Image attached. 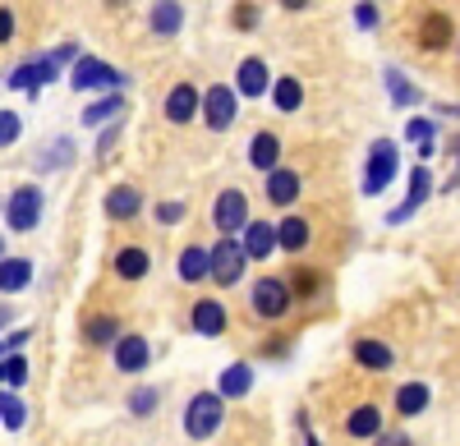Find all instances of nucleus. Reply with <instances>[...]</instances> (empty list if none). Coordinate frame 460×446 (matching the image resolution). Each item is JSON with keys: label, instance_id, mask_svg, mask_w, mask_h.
I'll return each mask as SVG.
<instances>
[{"label": "nucleus", "instance_id": "nucleus-1", "mask_svg": "<svg viewBox=\"0 0 460 446\" xmlns=\"http://www.w3.org/2000/svg\"><path fill=\"white\" fill-rule=\"evenodd\" d=\"M226 428V400L217 391H194L184 405V437L189 442H212Z\"/></svg>", "mask_w": 460, "mask_h": 446}, {"label": "nucleus", "instance_id": "nucleus-2", "mask_svg": "<svg viewBox=\"0 0 460 446\" xmlns=\"http://www.w3.org/2000/svg\"><path fill=\"white\" fill-rule=\"evenodd\" d=\"M249 304L262 322H281L290 309H295V294L286 285V276H258L253 290H249Z\"/></svg>", "mask_w": 460, "mask_h": 446}, {"label": "nucleus", "instance_id": "nucleus-3", "mask_svg": "<svg viewBox=\"0 0 460 446\" xmlns=\"http://www.w3.org/2000/svg\"><path fill=\"white\" fill-rule=\"evenodd\" d=\"M42 207H47V194L37 189V184H19V189L5 198V226H10L14 235L37 231V221H42Z\"/></svg>", "mask_w": 460, "mask_h": 446}, {"label": "nucleus", "instance_id": "nucleus-4", "mask_svg": "<svg viewBox=\"0 0 460 446\" xmlns=\"http://www.w3.org/2000/svg\"><path fill=\"white\" fill-rule=\"evenodd\" d=\"M60 79V65H56V56L51 51H42V56H28V60H19L14 69H10V88L14 92H28V97H37L47 83H56Z\"/></svg>", "mask_w": 460, "mask_h": 446}, {"label": "nucleus", "instance_id": "nucleus-5", "mask_svg": "<svg viewBox=\"0 0 460 446\" xmlns=\"http://www.w3.org/2000/svg\"><path fill=\"white\" fill-rule=\"evenodd\" d=\"M208 253H212V272H208V281H212V285H240V276H244V267H249L244 244H240L235 235H221Z\"/></svg>", "mask_w": 460, "mask_h": 446}, {"label": "nucleus", "instance_id": "nucleus-6", "mask_svg": "<svg viewBox=\"0 0 460 446\" xmlns=\"http://www.w3.org/2000/svg\"><path fill=\"white\" fill-rule=\"evenodd\" d=\"M69 88L74 92H102V88H125V74L120 69H111L106 60H97V56H79L74 60V69H69Z\"/></svg>", "mask_w": 460, "mask_h": 446}, {"label": "nucleus", "instance_id": "nucleus-7", "mask_svg": "<svg viewBox=\"0 0 460 446\" xmlns=\"http://www.w3.org/2000/svg\"><path fill=\"white\" fill-rule=\"evenodd\" d=\"M396 162H401L396 143H392V138H377V143L368 147V166H364V194H382V189H387V184L396 179Z\"/></svg>", "mask_w": 460, "mask_h": 446}, {"label": "nucleus", "instance_id": "nucleus-8", "mask_svg": "<svg viewBox=\"0 0 460 446\" xmlns=\"http://www.w3.org/2000/svg\"><path fill=\"white\" fill-rule=\"evenodd\" d=\"M212 226L221 235H240L249 226V194L244 189H221L212 203Z\"/></svg>", "mask_w": 460, "mask_h": 446}, {"label": "nucleus", "instance_id": "nucleus-9", "mask_svg": "<svg viewBox=\"0 0 460 446\" xmlns=\"http://www.w3.org/2000/svg\"><path fill=\"white\" fill-rule=\"evenodd\" d=\"M203 120H208V129H217V134H226L230 125H235V110H240V92L235 88H226V83H212L208 92H203Z\"/></svg>", "mask_w": 460, "mask_h": 446}, {"label": "nucleus", "instance_id": "nucleus-10", "mask_svg": "<svg viewBox=\"0 0 460 446\" xmlns=\"http://www.w3.org/2000/svg\"><path fill=\"white\" fill-rule=\"evenodd\" d=\"M111 363L120 368V373L138 378L143 368L152 363V345H147V337H138V331H120V341L111 345Z\"/></svg>", "mask_w": 460, "mask_h": 446}, {"label": "nucleus", "instance_id": "nucleus-11", "mask_svg": "<svg viewBox=\"0 0 460 446\" xmlns=\"http://www.w3.org/2000/svg\"><path fill=\"white\" fill-rule=\"evenodd\" d=\"M189 327H194L199 337L217 341V337H226V327H230V313H226V304H221V300H199L194 309H189Z\"/></svg>", "mask_w": 460, "mask_h": 446}, {"label": "nucleus", "instance_id": "nucleus-12", "mask_svg": "<svg viewBox=\"0 0 460 446\" xmlns=\"http://www.w3.org/2000/svg\"><path fill=\"white\" fill-rule=\"evenodd\" d=\"M199 106H203V92H199L194 83H175V88L166 92V101H162V110H166L171 125H189V120L199 116Z\"/></svg>", "mask_w": 460, "mask_h": 446}, {"label": "nucleus", "instance_id": "nucleus-13", "mask_svg": "<svg viewBox=\"0 0 460 446\" xmlns=\"http://www.w3.org/2000/svg\"><path fill=\"white\" fill-rule=\"evenodd\" d=\"M244 240V258H249V263H262V258H272L277 253V226H272V221H253L249 216V226L240 231Z\"/></svg>", "mask_w": 460, "mask_h": 446}, {"label": "nucleus", "instance_id": "nucleus-14", "mask_svg": "<svg viewBox=\"0 0 460 446\" xmlns=\"http://www.w3.org/2000/svg\"><path fill=\"white\" fill-rule=\"evenodd\" d=\"M429 194H433V175H429V166H414L410 171V194H405V203L396 207V212H387V221L396 226V221H410L419 207L429 203Z\"/></svg>", "mask_w": 460, "mask_h": 446}, {"label": "nucleus", "instance_id": "nucleus-15", "mask_svg": "<svg viewBox=\"0 0 460 446\" xmlns=\"http://www.w3.org/2000/svg\"><path fill=\"white\" fill-rule=\"evenodd\" d=\"M102 207H106L111 221H134L143 212V189H138V184H111Z\"/></svg>", "mask_w": 460, "mask_h": 446}, {"label": "nucleus", "instance_id": "nucleus-16", "mask_svg": "<svg viewBox=\"0 0 460 446\" xmlns=\"http://www.w3.org/2000/svg\"><path fill=\"white\" fill-rule=\"evenodd\" d=\"M451 37H456L451 14L433 10V14L419 19V47H424V51H447V47H451Z\"/></svg>", "mask_w": 460, "mask_h": 446}, {"label": "nucleus", "instance_id": "nucleus-17", "mask_svg": "<svg viewBox=\"0 0 460 446\" xmlns=\"http://www.w3.org/2000/svg\"><path fill=\"white\" fill-rule=\"evenodd\" d=\"M350 354H355L359 368H368V373H387V368L396 363V350H392L387 341H373V337H359V341L350 345Z\"/></svg>", "mask_w": 460, "mask_h": 446}, {"label": "nucleus", "instance_id": "nucleus-18", "mask_svg": "<svg viewBox=\"0 0 460 446\" xmlns=\"http://www.w3.org/2000/svg\"><path fill=\"white\" fill-rule=\"evenodd\" d=\"M111 272L120 276V281H143V276L152 272V253H147L143 244H120V253H115Z\"/></svg>", "mask_w": 460, "mask_h": 446}, {"label": "nucleus", "instance_id": "nucleus-19", "mask_svg": "<svg viewBox=\"0 0 460 446\" xmlns=\"http://www.w3.org/2000/svg\"><path fill=\"white\" fill-rule=\"evenodd\" d=\"M249 166L262 171V175L281 166V138H277L272 129H258V134L249 138Z\"/></svg>", "mask_w": 460, "mask_h": 446}, {"label": "nucleus", "instance_id": "nucleus-20", "mask_svg": "<svg viewBox=\"0 0 460 446\" xmlns=\"http://www.w3.org/2000/svg\"><path fill=\"white\" fill-rule=\"evenodd\" d=\"M267 203H272V207L299 203V171H290V166L267 171Z\"/></svg>", "mask_w": 460, "mask_h": 446}, {"label": "nucleus", "instance_id": "nucleus-21", "mask_svg": "<svg viewBox=\"0 0 460 446\" xmlns=\"http://www.w3.org/2000/svg\"><path fill=\"white\" fill-rule=\"evenodd\" d=\"M253 391V368L240 359V363H230V368H221V378H217V396L221 400H244Z\"/></svg>", "mask_w": 460, "mask_h": 446}, {"label": "nucleus", "instance_id": "nucleus-22", "mask_svg": "<svg viewBox=\"0 0 460 446\" xmlns=\"http://www.w3.org/2000/svg\"><path fill=\"white\" fill-rule=\"evenodd\" d=\"M267 88H272V79H267V65H262L258 56L240 60V69H235V92L253 101V97H262Z\"/></svg>", "mask_w": 460, "mask_h": 446}, {"label": "nucleus", "instance_id": "nucleus-23", "mask_svg": "<svg viewBox=\"0 0 460 446\" xmlns=\"http://www.w3.org/2000/svg\"><path fill=\"white\" fill-rule=\"evenodd\" d=\"M84 341L93 345V350H111L115 341H120V318H115V313H88L84 318Z\"/></svg>", "mask_w": 460, "mask_h": 446}, {"label": "nucleus", "instance_id": "nucleus-24", "mask_svg": "<svg viewBox=\"0 0 460 446\" xmlns=\"http://www.w3.org/2000/svg\"><path fill=\"white\" fill-rule=\"evenodd\" d=\"M180 281L184 285H199V281H208V272H212V253H208V244H184V253H180Z\"/></svg>", "mask_w": 460, "mask_h": 446}, {"label": "nucleus", "instance_id": "nucleus-25", "mask_svg": "<svg viewBox=\"0 0 460 446\" xmlns=\"http://www.w3.org/2000/svg\"><path fill=\"white\" fill-rule=\"evenodd\" d=\"M147 28L157 37H175L184 28V5H180V0H157L152 14H147Z\"/></svg>", "mask_w": 460, "mask_h": 446}, {"label": "nucleus", "instance_id": "nucleus-26", "mask_svg": "<svg viewBox=\"0 0 460 446\" xmlns=\"http://www.w3.org/2000/svg\"><path fill=\"white\" fill-rule=\"evenodd\" d=\"M309 240H314V226L304 216H286L281 226H277V249H286V253H304V249H309Z\"/></svg>", "mask_w": 460, "mask_h": 446}, {"label": "nucleus", "instance_id": "nucleus-27", "mask_svg": "<svg viewBox=\"0 0 460 446\" xmlns=\"http://www.w3.org/2000/svg\"><path fill=\"white\" fill-rule=\"evenodd\" d=\"M429 405H433V391H429V382H405V387L396 391V415H401V419L424 415Z\"/></svg>", "mask_w": 460, "mask_h": 446}, {"label": "nucleus", "instance_id": "nucleus-28", "mask_svg": "<svg viewBox=\"0 0 460 446\" xmlns=\"http://www.w3.org/2000/svg\"><path fill=\"white\" fill-rule=\"evenodd\" d=\"M32 285V263L28 258H0V294H19Z\"/></svg>", "mask_w": 460, "mask_h": 446}, {"label": "nucleus", "instance_id": "nucleus-29", "mask_svg": "<svg viewBox=\"0 0 460 446\" xmlns=\"http://www.w3.org/2000/svg\"><path fill=\"white\" fill-rule=\"evenodd\" d=\"M115 116H125V92H106V97H97L93 106H84V125H88V129L111 125Z\"/></svg>", "mask_w": 460, "mask_h": 446}, {"label": "nucleus", "instance_id": "nucleus-30", "mask_svg": "<svg viewBox=\"0 0 460 446\" xmlns=\"http://www.w3.org/2000/svg\"><path fill=\"white\" fill-rule=\"evenodd\" d=\"M345 433H350L355 442L359 437H377L382 433V410L377 405H355V410L345 415Z\"/></svg>", "mask_w": 460, "mask_h": 446}, {"label": "nucleus", "instance_id": "nucleus-31", "mask_svg": "<svg viewBox=\"0 0 460 446\" xmlns=\"http://www.w3.org/2000/svg\"><path fill=\"white\" fill-rule=\"evenodd\" d=\"M267 92H272V106H277V110H286V116H290V110H299V106H304V83L295 79V74H286V79H277V83L267 88Z\"/></svg>", "mask_w": 460, "mask_h": 446}, {"label": "nucleus", "instance_id": "nucleus-32", "mask_svg": "<svg viewBox=\"0 0 460 446\" xmlns=\"http://www.w3.org/2000/svg\"><path fill=\"white\" fill-rule=\"evenodd\" d=\"M286 285H290V294L295 300H314V294H323V272L318 267H295L290 276H286Z\"/></svg>", "mask_w": 460, "mask_h": 446}, {"label": "nucleus", "instance_id": "nucleus-33", "mask_svg": "<svg viewBox=\"0 0 460 446\" xmlns=\"http://www.w3.org/2000/svg\"><path fill=\"white\" fill-rule=\"evenodd\" d=\"M0 424H5L10 433H19L28 424V405L19 400V391H5L0 387Z\"/></svg>", "mask_w": 460, "mask_h": 446}, {"label": "nucleus", "instance_id": "nucleus-34", "mask_svg": "<svg viewBox=\"0 0 460 446\" xmlns=\"http://www.w3.org/2000/svg\"><path fill=\"white\" fill-rule=\"evenodd\" d=\"M157 405H162V391L157 387H134L129 400H125V410L134 419H152V415H157Z\"/></svg>", "mask_w": 460, "mask_h": 446}, {"label": "nucleus", "instance_id": "nucleus-35", "mask_svg": "<svg viewBox=\"0 0 460 446\" xmlns=\"http://www.w3.org/2000/svg\"><path fill=\"white\" fill-rule=\"evenodd\" d=\"M28 382V359L14 350V354H0V387L5 391H19Z\"/></svg>", "mask_w": 460, "mask_h": 446}, {"label": "nucleus", "instance_id": "nucleus-36", "mask_svg": "<svg viewBox=\"0 0 460 446\" xmlns=\"http://www.w3.org/2000/svg\"><path fill=\"white\" fill-rule=\"evenodd\" d=\"M387 92H392V101H396V106H414V101H419V88L405 79L401 69H387Z\"/></svg>", "mask_w": 460, "mask_h": 446}, {"label": "nucleus", "instance_id": "nucleus-37", "mask_svg": "<svg viewBox=\"0 0 460 446\" xmlns=\"http://www.w3.org/2000/svg\"><path fill=\"white\" fill-rule=\"evenodd\" d=\"M23 138V116L19 110H0V147H14Z\"/></svg>", "mask_w": 460, "mask_h": 446}, {"label": "nucleus", "instance_id": "nucleus-38", "mask_svg": "<svg viewBox=\"0 0 460 446\" xmlns=\"http://www.w3.org/2000/svg\"><path fill=\"white\" fill-rule=\"evenodd\" d=\"M69 157H74V143H69V138H56V143L47 147V157H42V171H56V166H69Z\"/></svg>", "mask_w": 460, "mask_h": 446}, {"label": "nucleus", "instance_id": "nucleus-39", "mask_svg": "<svg viewBox=\"0 0 460 446\" xmlns=\"http://www.w3.org/2000/svg\"><path fill=\"white\" fill-rule=\"evenodd\" d=\"M230 23H235L240 32L258 28V5H253V0H235V10H230Z\"/></svg>", "mask_w": 460, "mask_h": 446}, {"label": "nucleus", "instance_id": "nucleus-40", "mask_svg": "<svg viewBox=\"0 0 460 446\" xmlns=\"http://www.w3.org/2000/svg\"><path fill=\"white\" fill-rule=\"evenodd\" d=\"M184 203L180 198H166V203H157V221H162V226H180V221H184Z\"/></svg>", "mask_w": 460, "mask_h": 446}, {"label": "nucleus", "instance_id": "nucleus-41", "mask_svg": "<svg viewBox=\"0 0 460 446\" xmlns=\"http://www.w3.org/2000/svg\"><path fill=\"white\" fill-rule=\"evenodd\" d=\"M405 134H410V138H414L419 147H424V143H433V138H438V125L419 116V120H410V129H405Z\"/></svg>", "mask_w": 460, "mask_h": 446}, {"label": "nucleus", "instance_id": "nucleus-42", "mask_svg": "<svg viewBox=\"0 0 460 446\" xmlns=\"http://www.w3.org/2000/svg\"><path fill=\"white\" fill-rule=\"evenodd\" d=\"M14 32H19V19H14V10H10V5H0V47H5V42H14Z\"/></svg>", "mask_w": 460, "mask_h": 446}, {"label": "nucleus", "instance_id": "nucleus-43", "mask_svg": "<svg viewBox=\"0 0 460 446\" xmlns=\"http://www.w3.org/2000/svg\"><path fill=\"white\" fill-rule=\"evenodd\" d=\"M32 341V327H14L10 337H5V354H14V350H23Z\"/></svg>", "mask_w": 460, "mask_h": 446}, {"label": "nucleus", "instance_id": "nucleus-44", "mask_svg": "<svg viewBox=\"0 0 460 446\" xmlns=\"http://www.w3.org/2000/svg\"><path fill=\"white\" fill-rule=\"evenodd\" d=\"M373 446H414V442H410V433H401V428H396V433L382 428V433L373 437Z\"/></svg>", "mask_w": 460, "mask_h": 446}, {"label": "nucleus", "instance_id": "nucleus-45", "mask_svg": "<svg viewBox=\"0 0 460 446\" xmlns=\"http://www.w3.org/2000/svg\"><path fill=\"white\" fill-rule=\"evenodd\" d=\"M355 23H359V28H377V10H373V0L355 5Z\"/></svg>", "mask_w": 460, "mask_h": 446}, {"label": "nucleus", "instance_id": "nucleus-46", "mask_svg": "<svg viewBox=\"0 0 460 446\" xmlns=\"http://www.w3.org/2000/svg\"><path fill=\"white\" fill-rule=\"evenodd\" d=\"M115 138H120V125H106V134L97 138V157H106L111 147H115Z\"/></svg>", "mask_w": 460, "mask_h": 446}, {"label": "nucleus", "instance_id": "nucleus-47", "mask_svg": "<svg viewBox=\"0 0 460 446\" xmlns=\"http://www.w3.org/2000/svg\"><path fill=\"white\" fill-rule=\"evenodd\" d=\"M299 433H304V446H323V442L314 437V428H309V415H299Z\"/></svg>", "mask_w": 460, "mask_h": 446}, {"label": "nucleus", "instance_id": "nucleus-48", "mask_svg": "<svg viewBox=\"0 0 460 446\" xmlns=\"http://www.w3.org/2000/svg\"><path fill=\"white\" fill-rule=\"evenodd\" d=\"M314 0H281V10H309Z\"/></svg>", "mask_w": 460, "mask_h": 446}, {"label": "nucleus", "instance_id": "nucleus-49", "mask_svg": "<svg viewBox=\"0 0 460 446\" xmlns=\"http://www.w3.org/2000/svg\"><path fill=\"white\" fill-rule=\"evenodd\" d=\"M10 322H14V309H10V304H0V327H10Z\"/></svg>", "mask_w": 460, "mask_h": 446}, {"label": "nucleus", "instance_id": "nucleus-50", "mask_svg": "<svg viewBox=\"0 0 460 446\" xmlns=\"http://www.w3.org/2000/svg\"><path fill=\"white\" fill-rule=\"evenodd\" d=\"M0 258H5V235H0Z\"/></svg>", "mask_w": 460, "mask_h": 446}, {"label": "nucleus", "instance_id": "nucleus-51", "mask_svg": "<svg viewBox=\"0 0 460 446\" xmlns=\"http://www.w3.org/2000/svg\"><path fill=\"white\" fill-rule=\"evenodd\" d=\"M0 354H5V341H0Z\"/></svg>", "mask_w": 460, "mask_h": 446}]
</instances>
